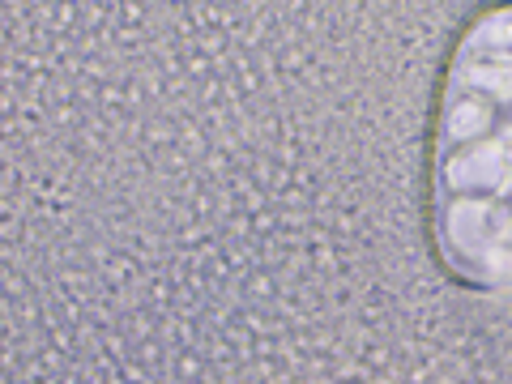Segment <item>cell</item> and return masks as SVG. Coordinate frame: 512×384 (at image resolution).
Masks as SVG:
<instances>
[{
	"label": "cell",
	"mask_w": 512,
	"mask_h": 384,
	"mask_svg": "<svg viewBox=\"0 0 512 384\" xmlns=\"http://www.w3.org/2000/svg\"><path fill=\"white\" fill-rule=\"evenodd\" d=\"M436 227L457 274L512 286V9L461 39L440 90Z\"/></svg>",
	"instance_id": "obj_1"
}]
</instances>
